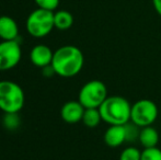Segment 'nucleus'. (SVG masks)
<instances>
[{"label":"nucleus","mask_w":161,"mask_h":160,"mask_svg":"<svg viewBox=\"0 0 161 160\" xmlns=\"http://www.w3.org/2000/svg\"><path fill=\"white\" fill-rule=\"evenodd\" d=\"M85 64L82 52L74 45H65L54 52L52 66L55 74L64 78H71L81 71Z\"/></svg>","instance_id":"obj_1"},{"label":"nucleus","mask_w":161,"mask_h":160,"mask_svg":"<svg viewBox=\"0 0 161 160\" xmlns=\"http://www.w3.org/2000/svg\"><path fill=\"white\" fill-rule=\"evenodd\" d=\"M99 111L102 121L110 125H124L130 121L131 105L123 97H108Z\"/></svg>","instance_id":"obj_2"},{"label":"nucleus","mask_w":161,"mask_h":160,"mask_svg":"<svg viewBox=\"0 0 161 160\" xmlns=\"http://www.w3.org/2000/svg\"><path fill=\"white\" fill-rule=\"evenodd\" d=\"M25 96L22 88L14 81H0V110L4 114L19 113L24 107Z\"/></svg>","instance_id":"obj_3"},{"label":"nucleus","mask_w":161,"mask_h":160,"mask_svg":"<svg viewBox=\"0 0 161 160\" xmlns=\"http://www.w3.org/2000/svg\"><path fill=\"white\" fill-rule=\"evenodd\" d=\"M54 28V11L37 8L26 19V31L31 36L36 39L48 35Z\"/></svg>","instance_id":"obj_4"},{"label":"nucleus","mask_w":161,"mask_h":160,"mask_svg":"<svg viewBox=\"0 0 161 160\" xmlns=\"http://www.w3.org/2000/svg\"><path fill=\"white\" fill-rule=\"evenodd\" d=\"M108 98V88L100 80H90L82 86L78 94V101L85 109H99Z\"/></svg>","instance_id":"obj_5"},{"label":"nucleus","mask_w":161,"mask_h":160,"mask_svg":"<svg viewBox=\"0 0 161 160\" xmlns=\"http://www.w3.org/2000/svg\"><path fill=\"white\" fill-rule=\"evenodd\" d=\"M158 113L159 112L155 102L148 99H142L131 105L130 122L140 128L150 126L157 120Z\"/></svg>","instance_id":"obj_6"},{"label":"nucleus","mask_w":161,"mask_h":160,"mask_svg":"<svg viewBox=\"0 0 161 160\" xmlns=\"http://www.w3.org/2000/svg\"><path fill=\"white\" fill-rule=\"evenodd\" d=\"M22 51L18 40L0 43V71L14 68L21 60Z\"/></svg>","instance_id":"obj_7"},{"label":"nucleus","mask_w":161,"mask_h":160,"mask_svg":"<svg viewBox=\"0 0 161 160\" xmlns=\"http://www.w3.org/2000/svg\"><path fill=\"white\" fill-rule=\"evenodd\" d=\"M54 52L47 45L38 44L35 45L30 52V60L34 66L38 68H44L49 66L53 60Z\"/></svg>","instance_id":"obj_8"},{"label":"nucleus","mask_w":161,"mask_h":160,"mask_svg":"<svg viewBox=\"0 0 161 160\" xmlns=\"http://www.w3.org/2000/svg\"><path fill=\"white\" fill-rule=\"evenodd\" d=\"M85 107L79 101H68L60 109V116L66 123L76 124L82 121Z\"/></svg>","instance_id":"obj_9"},{"label":"nucleus","mask_w":161,"mask_h":160,"mask_svg":"<svg viewBox=\"0 0 161 160\" xmlns=\"http://www.w3.org/2000/svg\"><path fill=\"white\" fill-rule=\"evenodd\" d=\"M126 141L125 125H110L104 133V143L108 147L116 148Z\"/></svg>","instance_id":"obj_10"},{"label":"nucleus","mask_w":161,"mask_h":160,"mask_svg":"<svg viewBox=\"0 0 161 160\" xmlns=\"http://www.w3.org/2000/svg\"><path fill=\"white\" fill-rule=\"evenodd\" d=\"M19 37V26L15 20L9 15L0 17V39L2 41H14Z\"/></svg>","instance_id":"obj_11"},{"label":"nucleus","mask_w":161,"mask_h":160,"mask_svg":"<svg viewBox=\"0 0 161 160\" xmlns=\"http://www.w3.org/2000/svg\"><path fill=\"white\" fill-rule=\"evenodd\" d=\"M138 141H140L142 146H144V148L157 147L158 141H159V134H158L157 130L153 128L151 125L142 127Z\"/></svg>","instance_id":"obj_12"},{"label":"nucleus","mask_w":161,"mask_h":160,"mask_svg":"<svg viewBox=\"0 0 161 160\" xmlns=\"http://www.w3.org/2000/svg\"><path fill=\"white\" fill-rule=\"evenodd\" d=\"M74 24V17L70 12L66 10H59L54 13V25L60 31H66L70 29Z\"/></svg>","instance_id":"obj_13"},{"label":"nucleus","mask_w":161,"mask_h":160,"mask_svg":"<svg viewBox=\"0 0 161 160\" xmlns=\"http://www.w3.org/2000/svg\"><path fill=\"white\" fill-rule=\"evenodd\" d=\"M102 121L101 114H100L99 109H86L85 113L82 116V123L85 124L87 127L94 128L100 124Z\"/></svg>","instance_id":"obj_14"},{"label":"nucleus","mask_w":161,"mask_h":160,"mask_svg":"<svg viewBox=\"0 0 161 160\" xmlns=\"http://www.w3.org/2000/svg\"><path fill=\"white\" fill-rule=\"evenodd\" d=\"M124 125H125V132H126V141L131 143V141H138V139H139V134H140V130H142V128L130 121H129L128 123L124 124Z\"/></svg>","instance_id":"obj_15"},{"label":"nucleus","mask_w":161,"mask_h":160,"mask_svg":"<svg viewBox=\"0 0 161 160\" xmlns=\"http://www.w3.org/2000/svg\"><path fill=\"white\" fill-rule=\"evenodd\" d=\"M142 152L134 146L126 147L119 155V160H140Z\"/></svg>","instance_id":"obj_16"},{"label":"nucleus","mask_w":161,"mask_h":160,"mask_svg":"<svg viewBox=\"0 0 161 160\" xmlns=\"http://www.w3.org/2000/svg\"><path fill=\"white\" fill-rule=\"evenodd\" d=\"M140 160H161V149L158 147L145 148L142 152Z\"/></svg>","instance_id":"obj_17"},{"label":"nucleus","mask_w":161,"mask_h":160,"mask_svg":"<svg viewBox=\"0 0 161 160\" xmlns=\"http://www.w3.org/2000/svg\"><path fill=\"white\" fill-rule=\"evenodd\" d=\"M36 6L41 9H45L48 11H54L58 8L60 0H34Z\"/></svg>","instance_id":"obj_18"},{"label":"nucleus","mask_w":161,"mask_h":160,"mask_svg":"<svg viewBox=\"0 0 161 160\" xmlns=\"http://www.w3.org/2000/svg\"><path fill=\"white\" fill-rule=\"evenodd\" d=\"M3 124L7 128L14 130L17 126H19V119H18V113L6 114L3 119Z\"/></svg>","instance_id":"obj_19"},{"label":"nucleus","mask_w":161,"mask_h":160,"mask_svg":"<svg viewBox=\"0 0 161 160\" xmlns=\"http://www.w3.org/2000/svg\"><path fill=\"white\" fill-rule=\"evenodd\" d=\"M153 4L156 12L161 17V0H153Z\"/></svg>","instance_id":"obj_20"}]
</instances>
